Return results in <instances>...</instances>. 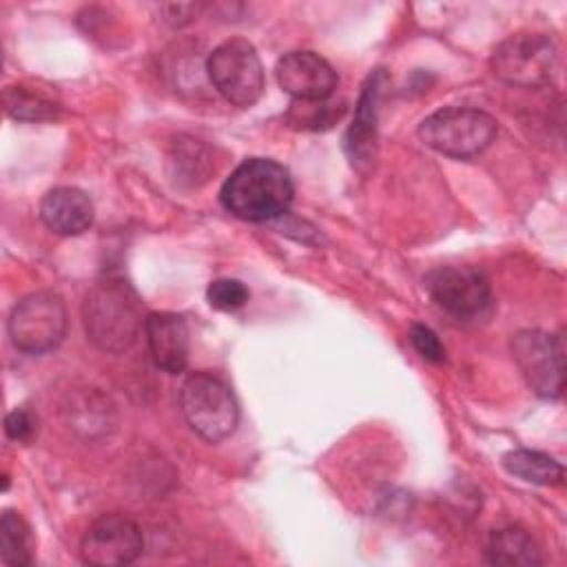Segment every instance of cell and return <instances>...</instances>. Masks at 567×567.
I'll return each mask as SVG.
<instances>
[{
  "label": "cell",
  "instance_id": "44dd1931",
  "mask_svg": "<svg viewBox=\"0 0 567 567\" xmlns=\"http://www.w3.org/2000/svg\"><path fill=\"white\" fill-rule=\"evenodd\" d=\"M4 434L11 441L27 443L35 434V416L27 408H16L4 416Z\"/></svg>",
  "mask_w": 567,
  "mask_h": 567
},
{
  "label": "cell",
  "instance_id": "7a4b0ae2",
  "mask_svg": "<svg viewBox=\"0 0 567 567\" xmlns=\"http://www.w3.org/2000/svg\"><path fill=\"white\" fill-rule=\"evenodd\" d=\"M86 339L111 354L126 352L144 328L137 292L117 277H106L86 292L82 303Z\"/></svg>",
  "mask_w": 567,
  "mask_h": 567
},
{
  "label": "cell",
  "instance_id": "ffe728a7",
  "mask_svg": "<svg viewBox=\"0 0 567 567\" xmlns=\"http://www.w3.org/2000/svg\"><path fill=\"white\" fill-rule=\"evenodd\" d=\"M410 341L414 346V350L432 363H441L445 361V348L441 343V339L436 337V332L423 323H414L410 328Z\"/></svg>",
  "mask_w": 567,
  "mask_h": 567
},
{
  "label": "cell",
  "instance_id": "30bf717a",
  "mask_svg": "<svg viewBox=\"0 0 567 567\" xmlns=\"http://www.w3.org/2000/svg\"><path fill=\"white\" fill-rule=\"evenodd\" d=\"M144 547L137 523L124 514L111 512L95 518L82 536L80 554L89 565L117 567L133 563Z\"/></svg>",
  "mask_w": 567,
  "mask_h": 567
},
{
  "label": "cell",
  "instance_id": "277c9868",
  "mask_svg": "<svg viewBox=\"0 0 567 567\" xmlns=\"http://www.w3.org/2000/svg\"><path fill=\"white\" fill-rule=\"evenodd\" d=\"M179 408L186 423L210 443L230 436L239 421L237 401L230 388L210 372H193L184 379L179 388Z\"/></svg>",
  "mask_w": 567,
  "mask_h": 567
},
{
  "label": "cell",
  "instance_id": "6da1fadb",
  "mask_svg": "<svg viewBox=\"0 0 567 567\" xmlns=\"http://www.w3.org/2000/svg\"><path fill=\"white\" fill-rule=\"evenodd\" d=\"M295 186L290 173L266 157L241 162L224 182L219 199L226 210L246 221H270L288 213Z\"/></svg>",
  "mask_w": 567,
  "mask_h": 567
},
{
  "label": "cell",
  "instance_id": "d6986e66",
  "mask_svg": "<svg viewBox=\"0 0 567 567\" xmlns=\"http://www.w3.org/2000/svg\"><path fill=\"white\" fill-rule=\"evenodd\" d=\"M248 297H250L248 288L239 279H230V277L210 281L208 290H206V299H208L210 308L224 310V312L239 310L241 306H246Z\"/></svg>",
  "mask_w": 567,
  "mask_h": 567
},
{
  "label": "cell",
  "instance_id": "7c38bea8",
  "mask_svg": "<svg viewBox=\"0 0 567 567\" xmlns=\"http://www.w3.org/2000/svg\"><path fill=\"white\" fill-rule=\"evenodd\" d=\"M144 332L153 363L168 374L184 372L190 354V337L184 317L175 312H151L144 321Z\"/></svg>",
  "mask_w": 567,
  "mask_h": 567
},
{
  "label": "cell",
  "instance_id": "8992f818",
  "mask_svg": "<svg viewBox=\"0 0 567 567\" xmlns=\"http://www.w3.org/2000/svg\"><path fill=\"white\" fill-rule=\"evenodd\" d=\"M66 306L60 295L38 290L22 297L7 321L11 343L27 354L55 350L66 334Z\"/></svg>",
  "mask_w": 567,
  "mask_h": 567
},
{
  "label": "cell",
  "instance_id": "ba28073f",
  "mask_svg": "<svg viewBox=\"0 0 567 567\" xmlns=\"http://www.w3.org/2000/svg\"><path fill=\"white\" fill-rule=\"evenodd\" d=\"M512 354L527 385L543 399H558L565 388V348L558 334L523 330L512 339Z\"/></svg>",
  "mask_w": 567,
  "mask_h": 567
},
{
  "label": "cell",
  "instance_id": "e0dca14e",
  "mask_svg": "<svg viewBox=\"0 0 567 567\" xmlns=\"http://www.w3.org/2000/svg\"><path fill=\"white\" fill-rule=\"evenodd\" d=\"M0 558L4 565L24 567L33 563V534L27 520L7 509L0 518Z\"/></svg>",
  "mask_w": 567,
  "mask_h": 567
},
{
  "label": "cell",
  "instance_id": "52a82bcc",
  "mask_svg": "<svg viewBox=\"0 0 567 567\" xmlns=\"http://www.w3.org/2000/svg\"><path fill=\"white\" fill-rule=\"evenodd\" d=\"M206 71L215 91L235 106H252L264 93V66L257 49L244 38H230L217 44Z\"/></svg>",
  "mask_w": 567,
  "mask_h": 567
},
{
  "label": "cell",
  "instance_id": "5b68a950",
  "mask_svg": "<svg viewBox=\"0 0 567 567\" xmlns=\"http://www.w3.org/2000/svg\"><path fill=\"white\" fill-rule=\"evenodd\" d=\"M489 64L498 80L523 89H536L549 84L554 78L558 49L547 33L520 31L496 44Z\"/></svg>",
  "mask_w": 567,
  "mask_h": 567
},
{
  "label": "cell",
  "instance_id": "5bb4252c",
  "mask_svg": "<svg viewBox=\"0 0 567 567\" xmlns=\"http://www.w3.org/2000/svg\"><path fill=\"white\" fill-rule=\"evenodd\" d=\"M93 202L75 186L51 188L40 202V219L58 235H82L93 224Z\"/></svg>",
  "mask_w": 567,
  "mask_h": 567
},
{
  "label": "cell",
  "instance_id": "ac0fdd59",
  "mask_svg": "<svg viewBox=\"0 0 567 567\" xmlns=\"http://www.w3.org/2000/svg\"><path fill=\"white\" fill-rule=\"evenodd\" d=\"M4 109L20 122H44L55 117V104L27 86H9L4 91Z\"/></svg>",
  "mask_w": 567,
  "mask_h": 567
},
{
  "label": "cell",
  "instance_id": "3957f363",
  "mask_svg": "<svg viewBox=\"0 0 567 567\" xmlns=\"http://www.w3.org/2000/svg\"><path fill=\"white\" fill-rule=\"evenodd\" d=\"M494 135L496 120L485 111L467 106L439 109L419 126V137L425 146L456 159L483 153L492 144Z\"/></svg>",
  "mask_w": 567,
  "mask_h": 567
},
{
  "label": "cell",
  "instance_id": "2e32d148",
  "mask_svg": "<svg viewBox=\"0 0 567 567\" xmlns=\"http://www.w3.org/2000/svg\"><path fill=\"white\" fill-rule=\"evenodd\" d=\"M503 467L525 481V483H534V485H560L563 483V465L551 458L545 452L538 450H512L503 456Z\"/></svg>",
  "mask_w": 567,
  "mask_h": 567
},
{
  "label": "cell",
  "instance_id": "9c48e42d",
  "mask_svg": "<svg viewBox=\"0 0 567 567\" xmlns=\"http://www.w3.org/2000/svg\"><path fill=\"white\" fill-rule=\"evenodd\" d=\"M425 288L441 310L458 319L481 315L492 299L489 279L474 266H439L425 275Z\"/></svg>",
  "mask_w": 567,
  "mask_h": 567
},
{
  "label": "cell",
  "instance_id": "4fadbf2b",
  "mask_svg": "<svg viewBox=\"0 0 567 567\" xmlns=\"http://www.w3.org/2000/svg\"><path fill=\"white\" fill-rule=\"evenodd\" d=\"M383 84H385L383 69L374 71L365 80L354 109V120L346 133V153L354 166H368L374 159L379 97H381Z\"/></svg>",
  "mask_w": 567,
  "mask_h": 567
},
{
  "label": "cell",
  "instance_id": "8fae6325",
  "mask_svg": "<svg viewBox=\"0 0 567 567\" xmlns=\"http://www.w3.org/2000/svg\"><path fill=\"white\" fill-rule=\"evenodd\" d=\"M279 86L299 102H323L337 89V71L315 51H290L277 62Z\"/></svg>",
  "mask_w": 567,
  "mask_h": 567
},
{
  "label": "cell",
  "instance_id": "9a60e30c",
  "mask_svg": "<svg viewBox=\"0 0 567 567\" xmlns=\"http://www.w3.org/2000/svg\"><path fill=\"white\" fill-rule=\"evenodd\" d=\"M487 563L527 567V565H540L543 558H540L538 545L525 529L505 527L492 534L487 543Z\"/></svg>",
  "mask_w": 567,
  "mask_h": 567
}]
</instances>
